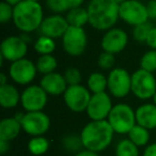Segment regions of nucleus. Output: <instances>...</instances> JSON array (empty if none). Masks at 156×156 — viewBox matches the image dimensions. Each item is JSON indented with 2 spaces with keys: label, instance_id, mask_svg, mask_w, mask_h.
<instances>
[{
  "label": "nucleus",
  "instance_id": "nucleus-12",
  "mask_svg": "<svg viewBox=\"0 0 156 156\" xmlns=\"http://www.w3.org/2000/svg\"><path fill=\"white\" fill-rule=\"evenodd\" d=\"M37 69L35 63L27 58L11 62L9 67V76L15 83L28 86L34 80Z\"/></svg>",
  "mask_w": 156,
  "mask_h": 156
},
{
  "label": "nucleus",
  "instance_id": "nucleus-24",
  "mask_svg": "<svg viewBox=\"0 0 156 156\" xmlns=\"http://www.w3.org/2000/svg\"><path fill=\"white\" fill-rule=\"evenodd\" d=\"M35 66H37V73L42 75H47V74L56 72L58 67V62L52 55H42L37 58Z\"/></svg>",
  "mask_w": 156,
  "mask_h": 156
},
{
  "label": "nucleus",
  "instance_id": "nucleus-23",
  "mask_svg": "<svg viewBox=\"0 0 156 156\" xmlns=\"http://www.w3.org/2000/svg\"><path fill=\"white\" fill-rule=\"evenodd\" d=\"M128 139L132 141L133 143L137 145L138 147H147L149 144L150 141V130L147 128L143 127V126L136 124L129 133L127 134Z\"/></svg>",
  "mask_w": 156,
  "mask_h": 156
},
{
  "label": "nucleus",
  "instance_id": "nucleus-35",
  "mask_svg": "<svg viewBox=\"0 0 156 156\" xmlns=\"http://www.w3.org/2000/svg\"><path fill=\"white\" fill-rule=\"evenodd\" d=\"M145 44L149 46L151 49H156V27H152L150 31Z\"/></svg>",
  "mask_w": 156,
  "mask_h": 156
},
{
  "label": "nucleus",
  "instance_id": "nucleus-45",
  "mask_svg": "<svg viewBox=\"0 0 156 156\" xmlns=\"http://www.w3.org/2000/svg\"><path fill=\"white\" fill-rule=\"evenodd\" d=\"M29 1H35V2H40L41 0H29Z\"/></svg>",
  "mask_w": 156,
  "mask_h": 156
},
{
  "label": "nucleus",
  "instance_id": "nucleus-26",
  "mask_svg": "<svg viewBox=\"0 0 156 156\" xmlns=\"http://www.w3.org/2000/svg\"><path fill=\"white\" fill-rule=\"evenodd\" d=\"M34 50L40 55H52L56 49V42L54 39L46 35H40L34 42Z\"/></svg>",
  "mask_w": 156,
  "mask_h": 156
},
{
  "label": "nucleus",
  "instance_id": "nucleus-15",
  "mask_svg": "<svg viewBox=\"0 0 156 156\" xmlns=\"http://www.w3.org/2000/svg\"><path fill=\"white\" fill-rule=\"evenodd\" d=\"M128 44V35L125 30L121 28H113L105 31L102 40L101 46L103 51L110 52L112 55H117L123 51Z\"/></svg>",
  "mask_w": 156,
  "mask_h": 156
},
{
  "label": "nucleus",
  "instance_id": "nucleus-3",
  "mask_svg": "<svg viewBox=\"0 0 156 156\" xmlns=\"http://www.w3.org/2000/svg\"><path fill=\"white\" fill-rule=\"evenodd\" d=\"M43 20L44 11L40 2L23 0L14 7L12 22L20 32L29 34L39 30Z\"/></svg>",
  "mask_w": 156,
  "mask_h": 156
},
{
  "label": "nucleus",
  "instance_id": "nucleus-4",
  "mask_svg": "<svg viewBox=\"0 0 156 156\" xmlns=\"http://www.w3.org/2000/svg\"><path fill=\"white\" fill-rule=\"evenodd\" d=\"M107 121L115 134L127 135L129 130L137 124L136 111L128 104L119 103L113 105L107 118Z\"/></svg>",
  "mask_w": 156,
  "mask_h": 156
},
{
  "label": "nucleus",
  "instance_id": "nucleus-27",
  "mask_svg": "<svg viewBox=\"0 0 156 156\" xmlns=\"http://www.w3.org/2000/svg\"><path fill=\"white\" fill-rule=\"evenodd\" d=\"M115 156H139V147L128 138L119 141L115 150Z\"/></svg>",
  "mask_w": 156,
  "mask_h": 156
},
{
  "label": "nucleus",
  "instance_id": "nucleus-25",
  "mask_svg": "<svg viewBox=\"0 0 156 156\" xmlns=\"http://www.w3.org/2000/svg\"><path fill=\"white\" fill-rule=\"evenodd\" d=\"M28 151L34 156H41L45 154L49 149V141L44 136L32 137L28 141Z\"/></svg>",
  "mask_w": 156,
  "mask_h": 156
},
{
  "label": "nucleus",
  "instance_id": "nucleus-11",
  "mask_svg": "<svg viewBox=\"0 0 156 156\" xmlns=\"http://www.w3.org/2000/svg\"><path fill=\"white\" fill-rule=\"evenodd\" d=\"M28 52V42L22 35H10L3 39L0 45V57L2 60L14 62L26 58Z\"/></svg>",
  "mask_w": 156,
  "mask_h": 156
},
{
  "label": "nucleus",
  "instance_id": "nucleus-37",
  "mask_svg": "<svg viewBox=\"0 0 156 156\" xmlns=\"http://www.w3.org/2000/svg\"><path fill=\"white\" fill-rule=\"evenodd\" d=\"M142 156H156V142L147 144L143 151Z\"/></svg>",
  "mask_w": 156,
  "mask_h": 156
},
{
  "label": "nucleus",
  "instance_id": "nucleus-19",
  "mask_svg": "<svg viewBox=\"0 0 156 156\" xmlns=\"http://www.w3.org/2000/svg\"><path fill=\"white\" fill-rule=\"evenodd\" d=\"M23 130L20 121L17 118L14 117H7L3 118L0 121V140L10 141L17 138V136Z\"/></svg>",
  "mask_w": 156,
  "mask_h": 156
},
{
  "label": "nucleus",
  "instance_id": "nucleus-18",
  "mask_svg": "<svg viewBox=\"0 0 156 156\" xmlns=\"http://www.w3.org/2000/svg\"><path fill=\"white\" fill-rule=\"evenodd\" d=\"M136 122L137 124L147 128H156V105L154 103L142 104L136 109Z\"/></svg>",
  "mask_w": 156,
  "mask_h": 156
},
{
  "label": "nucleus",
  "instance_id": "nucleus-28",
  "mask_svg": "<svg viewBox=\"0 0 156 156\" xmlns=\"http://www.w3.org/2000/svg\"><path fill=\"white\" fill-rule=\"evenodd\" d=\"M62 147L65 151L71 152V153H78L81 151L83 147V141H81L80 135L76 134H69L63 136L62 138Z\"/></svg>",
  "mask_w": 156,
  "mask_h": 156
},
{
  "label": "nucleus",
  "instance_id": "nucleus-16",
  "mask_svg": "<svg viewBox=\"0 0 156 156\" xmlns=\"http://www.w3.org/2000/svg\"><path fill=\"white\" fill-rule=\"evenodd\" d=\"M66 17L62 14H54L44 17L39 31L42 35H46L51 39H60L63 37L65 31L69 28Z\"/></svg>",
  "mask_w": 156,
  "mask_h": 156
},
{
  "label": "nucleus",
  "instance_id": "nucleus-1",
  "mask_svg": "<svg viewBox=\"0 0 156 156\" xmlns=\"http://www.w3.org/2000/svg\"><path fill=\"white\" fill-rule=\"evenodd\" d=\"M119 8L112 0H90L87 7L89 25L98 31L113 28L120 18Z\"/></svg>",
  "mask_w": 156,
  "mask_h": 156
},
{
  "label": "nucleus",
  "instance_id": "nucleus-7",
  "mask_svg": "<svg viewBox=\"0 0 156 156\" xmlns=\"http://www.w3.org/2000/svg\"><path fill=\"white\" fill-rule=\"evenodd\" d=\"M63 50L71 57H79L86 51L88 45V35L83 27L69 26L61 37Z\"/></svg>",
  "mask_w": 156,
  "mask_h": 156
},
{
  "label": "nucleus",
  "instance_id": "nucleus-13",
  "mask_svg": "<svg viewBox=\"0 0 156 156\" xmlns=\"http://www.w3.org/2000/svg\"><path fill=\"white\" fill-rule=\"evenodd\" d=\"M47 102L48 94L40 85H29L20 95V105L25 111H42Z\"/></svg>",
  "mask_w": 156,
  "mask_h": 156
},
{
  "label": "nucleus",
  "instance_id": "nucleus-21",
  "mask_svg": "<svg viewBox=\"0 0 156 156\" xmlns=\"http://www.w3.org/2000/svg\"><path fill=\"white\" fill-rule=\"evenodd\" d=\"M66 20L69 26L74 27H85L87 24H89V15H88L87 8L79 7L69 9L66 12Z\"/></svg>",
  "mask_w": 156,
  "mask_h": 156
},
{
  "label": "nucleus",
  "instance_id": "nucleus-38",
  "mask_svg": "<svg viewBox=\"0 0 156 156\" xmlns=\"http://www.w3.org/2000/svg\"><path fill=\"white\" fill-rule=\"evenodd\" d=\"M75 156H98V153L88 149H83L81 151L78 152V153H76Z\"/></svg>",
  "mask_w": 156,
  "mask_h": 156
},
{
  "label": "nucleus",
  "instance_id": "nucleus-33",
  "mask_svg": "<svg viewBox=\"0 0 156 156\" xmlns=\"http://www.w3.org/2000/svg\"><path fill=\"white\" fill-rule=\"evenodd\" d=\"M63 75H64L65 80L69 86L80 85L81 79H83L81 72L77 67H67Z\"/></svg>",
  "mask_w": 156,
  "mask_h": 156
},
{
  "label": "nucleus",
  "instance_id": "nucleus-22",
  "mask_svg": "<svg viewBox=\"0 0 156 156\" xmlns=\"http://www.w3.org/2000/svg\"><path fill=\"white\" fill-rule=\"evenodd\" d=\"M87 88L92 94L106 92L107 90V76L101 72H94L90 74L87 79Z\"/></svg>",
  "mask_w": 156,
  "mask_h": 156
},
{
  "label": "nucleus",
  "instance_id": "nucleus-40",
  "mask_svg": "<svg viewBox=\"0 0 156 156\" xmlns=\"http://www.w3.org/2000/svg\"><path fill=\"white\" fill-rule=\"evenodd\" d=\"M85 0H67L69 9H74V8H79L83 7V3Z\"/></svg>",
  "mask_w": 156,
  "mask_h": 156
},
{
  "label": "nucleus",
  "instance_id": "nucleus-10",
  "mask_svg": "<svg viewBox=\"0 0 156 156\" xmlns=\"http://www.w3.org/2000/svg\"><path fill=\"white\" fill-rule=\"evenodd\" d=\"M91 95L90 90L81 83L69 86L63 94V101L65 106L71 111L80 113L87 110Z\"/></svg>",
  "mask_w": 156,
  "mask_h": 156
},
{
  "label": "nucleus",
  "instance_id": "nucleus-39",
  "mask_svg": "<svg viewBox=\"0 0 156 156\" xmlns=\"http://www.w3.org/2000/svg\"><path fill=\"white\" fill-rule=\"evenodd\" d=\"M9 150H10V141L0 140V154L5 155Z\"/></svg>",
  "mask_w": 156,
  "mask_h": 156
},
{
  "label": "nucleus",
  "instance_id": "nucleus-30",
  "mask_svg": "<svg viewBox=\"0 0 156 156\" xmlns=\"http://www.w3.org/2000/svg\"><path fill=\"white\" fill-rule=\"evenodd\" d=\"M152 27H153L152 24L149 22L135 26L134 28H133V32H132V35L135 41L139 42V43H145Z\"/></svg>",
  "mask_w": 156,
  "mask_h": 156
},
{
  "label": "nucleus",
  "instance_id": "nucleus-20",
  "mask_svg": "<svg viewBox=\"0 0 156 156\" xmlns=\"http://www.w3.org/2000/svg\"><path fill=\"white\" fill-rule=\"evenodd\" d=\"M20 95L18 89L14 85L8 83L0 86V106L5 109L15 108L20 104Z\"/></svg>",
  "mask_w": 156,
  "mask_h": 156
},
{
  "label": "nucleus",
  "instance_id": "nucleus-43",
  "mask_svg": "<svg viewBox=\"0 0 156 156\" xmlns=\"http://www.w3.org/2000/svg\"><path fill=\"white\" fill-rule=\"evenodd\" d=\"M113 2H115V3H118V5H121V3H123L124 1H126V0H112Z\"/></svg>",
  "mask_w": 156,
  "mask_h": 156
},
{
  "label": "nucleus",
  "instance_id": "nucleus-44",
  "mask_svg": "<svg viewBox=\"0 0 156 156\" xmlns=\"http://www.w3.org/2000/svg\"><path fill=\"white\" fill-rule=\"evenodd\" d=\"M152 101H153V103L156 105V92L154 93V95H153V98H152Z\"/></svg>",
  "mask_w": 156,
  "mask_h": 156
},
{
  "label": "nucleus",
  "instance_id": "nucleus-31",
  "mask_svg": "<svg viewBox=\"0 0 156 156\" xmlns=\"http://www.w3.org/2000/svg\"><path fill=\"white\" fill-rule=\"evenodd\" d=\"M115 55L110 54V52L102 51L98 55V65L101 69H105V71H108V69H115Z\"/></svg>",
  "mask_w": 156,
  "mask_h": 156
},
{
  "label": "nucleus",
  "instance_id": "nucleus-36",
  "mask_svg": "<svg viewBox=\"0 0 156 156\" xmlns=\"http://www.w3.org/2000/svg\"><path fill=\"white\" fill-rule=\"evenodd\" d=\"M147 10L150 20H156V0H149L147 3Z\"/></svg>",
  "mask_w": 156,
  "mask_h": 156
},
{
  "label": "nucleus",
  "instance_id": "nucleus-8",
  "mask_svg": "<svg viewBox=\"0 0 156 156\" xmlns=\"http://www.w3.org/2000/svg\"><path fill=\"white\" fill-rule=\"evenodd\" d=\"M156 92V78L153 73L139 69L132 74V93L141 101L150 100Z\"/></svg>",
  "mask_w": 156,
  "mask_h": 156
},
{
  "label": "nucleus",
  "instance_id": "nucleus-41",
  "mask_svg": "<svg viewBox=\"0 0 156 156\" xmlns=\"http://www.w3.org/2000/svg\"><path fill=\"white\" fill-rule=\"evenodd\" d=\"M8 77H9V76H7L5 73L0 74V86L7 85V83H9V81H8Z\"/></svg>",
  "mask_w": 156,
  "mask_h": 156
},
{
  "label": "nucleus",
  "instance_id": "nucleus-9",
  "mask_svg": "<svg viewBox=\"0 0 156 156\" xmlns=\"http://www.w3.org/2000/svg\"><path fill=\"white\" fill-rule=\"evenodd\" d=\"M120 20L129 26H137L149 22L147 5L141 0H126L120 5Z\"/></svg>",
  "mask_w": 156,
  "mask_h": 156
},
{
  "label": "nucleus",
  "instance_id": "nucleus-42",
  "mask_svg": "<svg viewBox=\"0 0 156 156\" xmlns=\"http://www.w3.org/2000/svg\"><path fill=\"white\" fill-rule=\"evenodd\" d=\"M3 1H5V2H8L9 5H13V7H15V5H17L18 3H20L23 1V0H3Z\"/></svg>",
  "mask_w": 156,
  "mask_h": 156
},
{
  "label": "nucleus",
  "instance_id": "nucleus-29",
  "mask_svg": "<svg viewBox=\"0 0 156 156\" xmlns=\"http://www.w3.org/2000/svg\"><path fill=\"white\" fill-rule=\"evenodd\" d=\"M140 69L150 73L156 72V49H150L142 55L140 59Z\"/></svg>",
  "mask_w": 156,
  "mask_h": 156
},
{
  "label": "nucleus",
  "instance_id": "nucleus-5",
  "mask_svg": "<svg viewBox=\"0 0 156 156\" xmlns=\"http://www.w3.org/2000/svg\"><path fill=\"white\" fill-rule=\"evenodd\" d=\"M15 117L20 121L23 130L32 137L44 136L50 127V119L43 110L25 111Z\"/></svg>",
  "mask_w": 156,
  "mask_h": 156
},
{
  "label": "nucleus",
  "instance_id": "nucleus-2",
  "mask_svg": "<svg viewBox=\"0 0 156 156\" xmlns=\"http://www.w3.org/2000/svg\"><path fill=\"white\" fill-rule=\"evenodd\" d=\"M112 127L107 120L103 121H90L83 127L80 132L83 149L100 152L106 150L113 140Z\"/></svg>",
  "mask_w": 156,
  "mask_h": 156
},
{
  "label": "nucleus",
  "instance_id": "nucleus-34",
  "mask_svg": "<svg viewBox=\"0 0 156 156\" xmlns=\"http://www.w3.org/2000/svg\"><path fill=\"white\" fill-rule=\"evenodd\" d=\"M13 5H9L5 1H2L0 3V23L1 24H7V23L13 20Z\"/></svg>",
  "mask_w": 156,
  "mask_h": 156
},
{
  "label": "nucleus",
  "instance_id": "nucleus-6",
  "mask_svg": "<svg viewBox=\"0 0 156 156\" xmlns=\"http://www.w3.org/2000/svg\"><path fill=\"white\" fill-rule=\"evenodd\" d=\"M107 90L115 98H124L132 93V74L123 67L110 69L107 76Z\"/></svg>",
  "mask_w": 156,
  "mask_h": 156
},
{
  "label": "nucleus",
  "instance_id": "nucleus-32",
  "mask_svg": "<svg viewBox=\"0 0 156 156\" xmlns=\"http://www.w3.org/2000/svg\"><path fill=\"white\" fill-rule=\"evenodd\" d=\"M46 7L54 14H63L69 10L67 0H46Z\"/></svg>",
  "mask_w": 156,
  "mask_h": 156
},
{
  "label": "nucleus",
  "instance_id": "nucleus-17",
  "mask_svg": "<svg viewBox=\"0 0 156 156\" xmlns=\"http://www.w3.org/2000/svg\"><path fill=\"white\" fill-rule=\"evenodd\" d=\"M40 86L45 90V92L48 95L51 96L63 95L65 90L69 87L64 78V75L57 73V72L43 75V77L40 80Z\"/></svg>",
  "mask_w": 156,
  "mask_h": 156
},
{
  "label": "nucleus",
  "instance_id": "nucleus-14",
  "mask_svg": "<svg viewBox=\"0 0 156 156\" xmlns=\"http://www.w3.org/2000/svg\"><path fill=\"white\" fill-rule=\"evenodd\" d=\"M112 107L110 94L107 92L95 93L91 95L86 112L91 121H103L107 120Z\"/></svg>",
  "mask_w": 156,
  "mask_h": 156
}]
</instances>
